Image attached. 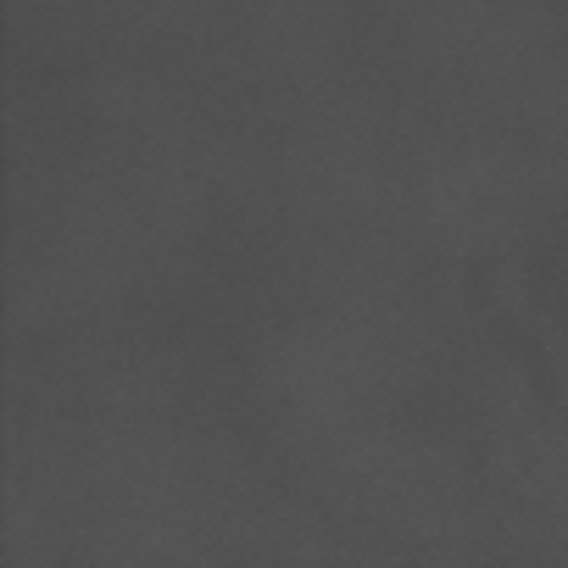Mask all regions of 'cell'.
I'll list each match as a JSON object with an SVG mask.
<instances>
[{"label":"cell","mask_w":568,"mask_h":568,"mask_svg":"<svg viewBox=\"0 0 568 568\" xmlns=\"http://www.w3.org/2000/svg\"><path fill=\"white\" fill-rule=\"evenodd\" d=\"M463 296H468V307L479 313V324L501 341V352L524 368V379H529V390H535V402L540 407H551V413H562V379H557V363H551V352L540 346V335L501 302V291H496V262L485 256V251H474L468 256V273H463Z\"/></svg>","instance_id":"6da1fadb"}]
</instances>
